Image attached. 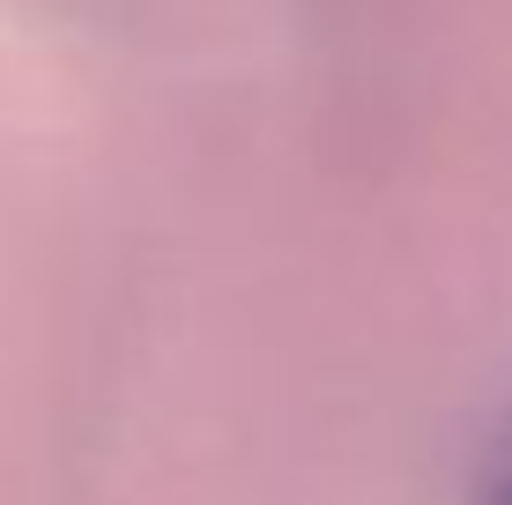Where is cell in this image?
Wrapping results in <instances>:
<instances>
[{"mask_svg": "<svg viewBox=\"0 0 512 505\" xmlns=\"http://www.w3.org/2000/svg\"><path fill=\"white\" fill-rule=\"evenodd\" d=\"M490 505H512V431L498 446V476H490Z\"/></svg>", "mask_w": 512, "mask_h": 505, "instance_id": "obj_1", "label": "cell"}]
</instances>
